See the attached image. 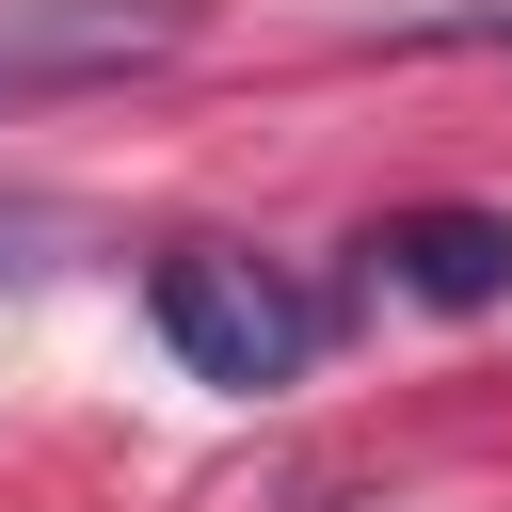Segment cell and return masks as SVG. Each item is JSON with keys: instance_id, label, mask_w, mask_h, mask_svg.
Instances as JSON below:
<instances>
[{"instance_id": "277c9868", "label": "cell", "mask_w": 512, "mask_h": 512, "mask_svg": "<svg viewBox=\"0 0 512 512\" xmlns=\"http://www.w3.org/2000/svg\"><path fill=\"white\" fill-rule=\"evenodd\" d=\"M32 240H48V208H0V272H32Z\"/></svg>"}, {"instance_id": "7a4b0ae2", "label": "cell", "mask_w": 512, "mask_h": 512, "mask_svg": "<svg viewBox=\"0 0 512 512\" xmlns=\"http://www.w3.org/2000/svg\"><path fill=\"white\" fill-rule=\"evenodd\" d=\"M368 256H384L416 304H448V320H464V304H512V208H400Z\"/></svg>"}, {"instance_id": "3957f363", "label": "cell", "mask_w": 512, "mask_h": 512, "mask_svg": "<svg viewBox=\"0 0 512 512\" xmlns=\"http://www.w3.org/2000/svg\"><path fill=\"white\" fill-rule=\"evenodd\" d=\"M176 16H48V32H0V96L32 80H112V64H160Z\"/></svg>"}, {"instance_id": "6da1fadb", "label": "cell", "mask_w": 512, "mask_h": 512, "mask_svg": "<svg viewBox=\"0 0 512 512\" xmlns=\"http://www.w3.org/2000/svg\"><path fill=\"white\" fill-rule=\"evenodd\" d=\"M144 320H160V352H176L192 384H288V368H304V304H288L256 256H224V240L160 256V272H144Z\"/></svg>"}]
</instances>
